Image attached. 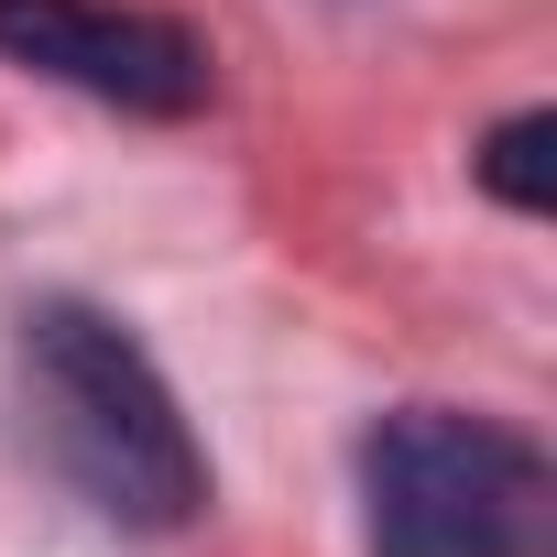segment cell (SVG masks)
<instances>
[{
	"mask_svg": "<svg viewBox=\"0 0 557 557\" xmlns=\"http://www.w3.org/2000/svg\"><path fill=\"white\" fill-rule=\"evenodd\" d=\"M12 372H23V426L45 448V470L121 535H175L208 513V448L186 437V405L175 383L153 372V350L77 307V296H45L23 307L12 329Z\"/></svg>",
	"mask_w": 557,
	"mask_h": 557,
	"instance_id": "6da1fadb",
	"label": "cell"
},
{
	"mask_svg": "<svg viewBox=\"0 0 557 557\" xmlns=\"http://www.w3.org/2000/svg\"><path fill=\"white\" fill-rule=\"evenodd\" d=\"M0 55L132 121L208 110V45L164 12H121V0H0Z\"/></svg>",
	"mask_w": 557,
	"mask_h": 557,
	"instance_id": "3957f363",
	"label": "cell"
},
{
	"mask_svg": "<svg viewBox=\"0 0 557 557\" xmlns=\"http://www.w3.org/2000/svg\"><path fill=\"white\" fill-rule=\"evenodd\" d=\"M361 535L372 557H546L557 470L503 416L394 405L361 437Z\"/></svg>",
	"mask_w": 557,
	"mask_h": 557,
	"instance_id": "7a4b0ae2",
	"label": "cell"
},
{
	"mask_svg": "<svg viewBox=\"0 0 557 557\" xmlns=\"http://www.w3.org/2000/svg\"><path fill=\"white\" fill-rule=\"evenodd\" d=\"M470 175H481V197H503L513 219H546V208H557V110H513L503 132H481Z\"/></svg>",
	"mask_w": 557,
	"mask_h": 557,
	"instance_id": "277c9868",
	"label": "cell"
}]
</instances>
